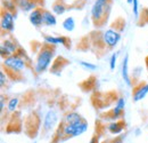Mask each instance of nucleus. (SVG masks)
<instances>
[{"label":"nucleus","instance_id":"f257e3e1","mask_svg":"<svg viewBox=\"0 0 148 143\" xmlns=\"http://www.w3.org/2000/svg\"><path fill=\"white\" fill-rule=\"evenodd\" d=\"M54 56H55V48L51 45L46 44L38 53L36 64H34V71L37 73H42V72L47 71L50 64L53 63Z\"/></svg>","mask_w":148,"mask_h":143},{"label":"nucleus","instance_id":"f03ea898","mask_svg":"<svg viewBox=\"0 0 148 143\" xmlns=\"http://www.w3.org/2000/svg\"><path fill=\"white\" fill-rule=\"evenodd\" d=\"M111 5V0H95L91 7V18L96 24L100 23L101 21H105V18L108 16Z\"/></svg>","mask_w":148,"mask_h":143},{"label":"nucleus","instance_id":"7ed1b4c3","mask_svg":"<svg viewBox=\"0 0 148 143\" xmlns=\"http://www.w3.org/2000/svg\"><path fill=\"white\" fill-rule=\"evenodd\" d=\"M2 65L3 68H6V70L8 72L21 73L26 68V61L19 54H14L6 58H2Z\"/></svg>","mask_w":148,"mask_h":143},{"label":"nucleus","instance_id":"20e7f679","mask_svg":"<svg viewBox=\"0 0 148 143\" xmlns=\"http://www.w3.org/2000/svg\"><path fill=\"white\" fill-rule=\"evenodd\" d=\"M89 128V124L86 121L76 123V124H71V125H62L60 128V135L66 136V137H77L82 134H84Z\"/></svg>","mask_w":148,"mask_h":143},{"label":"nucleus","instance_id":"39448f33","mask_svg":"<svg viewBox=\"0 0 148 143\" xmlns=\"http://www.w3.org/2000/svg\"><path fill=\"white\" fill-rule=\"evenodd\" d=\"M121 32L113 29V28H110L107 30H105L103 32V42L108 47V48H114L117 46V44L120 42L121 40Z\"/></svg>","mask_w":148,"mask_h":143},{"label":"nucleus","instance_id":"423d86ee","mask_svg":"<svg viewBox=\"0 0 148 143\" xmlns=\"http://www.w3.org/2000/svg\"><path fill=\"white\" fill-rule=\"evenodd\" d=\"M59 120V116L58 112L54 109H49L47 111V113L45 115L43 118V124H42V129L43 132H50L51 129H54Z\"/></svg>","mask_w":148,"mask_h":143},{"label":"nucleus","instance_id":"0eeeda50","mask_svg":"<svg viewBox=\"0 0 148 143\" xmlns=\"http://www.w3.org/2000/svg\"><path fill=\"white\" fill-rule=\"evenodd\" d=\"M15 18L16 15L9 10H2L1 15V30L6 32H13L15 29Z\"/></svg>","mask_w":148,"mask_h":143},{"label":"nucleus","instance_id":"6e6552de","mask_svg":"<svg viewBox=\"0 0 148 143\" xmlns=\"http://www.w3.org/2000/svg\"><path fill=\"white\" fill-rule=\"evenodd\" d=\"M17 52H18V48H17V45L14 40L7 38L1 42L0 55H1L2 58H6V57H8L10 55H14V54H17Z\"/></svg>","mask_w":148,"mask_h":143},{"label":"nucleus","instance_id":"1a4fd4ad","mask_svg":"<svg viewBox=\"0 0 148 143\" xmlns=\"http://www.w3.org/2000/svg\"><path fill=\"white\" fill-rule=\"evenodd\" d=\"M121 74H122V79L123 81L128 85V86H132V80L130 78L129 74V55L125 54V56L122 60V68H121Z\"/></svg>","mask_w":148,"mask_h":143},{"label":"nucleus","instance_id":"9d476101","mask_svg":"<svg viewBox=\"0 0 148 143\" xmlns=\"http://www.w3.org/2000/svg\"><path fill=\"white\" fill-rule=\"evenodd\" d=\"M83 120H84L83 117L79 112H76V111H70V112H67L64 116V118L62 120V124L63 125H71V124H76V123L83 121Z\"/></svg>","mask_w":148,"mask_h":143},{"label":"nucleus","instance_id":"9b49d317","mask_svg":"<svg viewBox=\"0 0 148 143\" xmlns=\"http://www.w3.org/2000/svg\"><path fill=\"white\" fill-rule=\"evenodd\" d=\"M42 16H43V9L41 8H37L34 10H32L29 15V19L31 22V24L36 28H39L43 24V21H42Z\"/></svg>","mask_w":148,"mask_h":143},{"label":"nucleus","instance_id":"f8f14e48","mask_svg":"<svg viewBox=\"0 0 148 143\" xmlns=\"http://www.w3.org/2000/svg\"><path fill=\"white\" fill-rule=\"evenodd\" d=\"M147 94H148V83L147 84H141V85H139L134 90L133 94H132V100H133V102H139V101L144 100L147 96Z\"/></svg>","mask_w":148,"mask_h":143},{"label":"nucleus","instance_id":"ddd939ff","mask_svg":"<svg viewBox=\"0 0 148 143\" xmlns=\"http://www.w3.org/2000/svg\"><path fill=\"white\" fill-rule=\"evenodd\" d=\"M45 42L48 44V45H63V46H67L69 44V39L65 38V37H54V36H45Z\"/></svg>","mask_w":148,"mask_h":143},{"label":"nucleus","instance_id":"4468645a","mask_svg":"<svg viewBox=\"0 0 148 143\" xmlns=\"http://www.w3.org/2000/svg\"><path fill=\"white\" fill-rule=\"evenodd\" d=\"M107 129L111 134H114V135H119L121 134L123 131H124V123L123 121H112L107 125Z\"/></svg>","mask_w":148,"mask_h":143},{"label":"nucleus","instance_id":"2eb2a0df","mask_svg":"<svg viewBox=\"0 0 148 143\" xmlns=\"http://www.w3.org/2000/svg\"><path fill=\"white\" fill-rule=\"evenodd\" d=\"M16 5L23 12H30L31 13L32 10L37 9V3L34 1H31V0H17Z\"/></svg>","mask_w":148,"mask_h":143},{"label":"nucleus","instance_id":"dca6fc26","mask_svg":"<svg viewBox=\"0 0 148 143\" xmlns=\"http://www.w3.org/2000/svg\"><path fill=\"white\" fill-rule=\"evenodd\" d=\"M42 21H43V25H47V26H55L57 24V18L55 15L51 12L46 10V9H43Z\"/></svg>","mask_w":148,"mask_h":143},{"label":"nucleus","instance_id":"f3484780","mask_svg":"<svg viewBox=\"0 0 148 143\" xmlns=\"http://www.w3.org/2000/svg\"><path fill=\"white\" fill-rule=\"evenodd\" d=\"M62 26H63V29H64L65 31H67V32H72V31H74V29H75V19H74L72 16L66 17L64 21H63Z\"/></svg>","mask_w":148,"mask_h":143},{"label":"nucleus","instance_id":"a211bd4d","mask_svg":"<svg viewBox=\"0 0 148 143\" xmlns=\"http://www.w3.org/2000/svg\"><path fill=\"white\" fill-rule=\"evenodd\" d=\"M66 9H67L66 5L64 2H62V1H59V0L53 5V12L55 13L56 15H63L66 12Z\"/></svg>","mask_w":148,"mask_h":143},{"label":"nucleus","instance_id":"6ab92c4d","mask_svg":"<svg viewBox=\"0 0 148 143\" xmlns=\"http://www.w3.org/2000/svg\"><path fill=\"white\" fill-rule=\"evenodd\" d=\"M18 103H19L18 97H12L7 102V111L8 112H15L17 107H18Z\"/></svg>","mask_w":148,"mask_h":143},{"label":"nucleus","instance_id":"aec40b11","mask_svg":"<svg viewBox=\"0 0 148 143\" xmlns=\"http://www.w3.org/2000/svg\"><path fill=\"white\" fill-rule=\"evenodd\" d=\"M2 5H3V10H9L14 13V10L16 9L15 2L13 0H2Z\"/></svg>","mask_w":148,"mask_h":143},{"label":"nucleus","instance_id":"412c9836","mask_svg":"<svg viewBox=\"0 0 148 143\" xmlns=\"http://www.w3.org/2000/svg\"><path fill=\"white\" fill-rule=\"evenodd\" d=\"M79 64H80L83 69L89 70V71H95V70L97 69V65H96V64L90 63V62H88V61H80V62H79Z\"/></svg>","mask_w":148,"mask_h":143},{"label":"nucleus","instance_id":"4be33fe9","mask_svg":"<svg viewBox=\"0 0 148 143\" xmlns=\"http://www.w3.org/2000/svg\"><path fill=\"white\" fill-rule=\"evenodd\" d=\"M123 111H124V110H121V109H119V108L114 107L111 111V115H112L111 118L112 119H114V120L120 119V118L122 117V115H123Z\"/></svg>","mask_w":148,"mask_h":143},{"label":"nucleus","instance_id":"5701e85b","mask_svg":"<svg viewBox=\"0 0 148 143\" xmlns=\"http://www.w3.org/2000/svg\"><path fill=\"white\" fill-rule=\"evenodd\" d=\"M117 56H119V53H113L110 58V68L111 70H114L115 69V65H116V61H117Z\"/></svg>","mask_w":148,"mask_h":143},{"label":"nucleus","instance_id":"b1692460","mask_svg":"<svg viewBox=\"0 0 148 143\" xmlns=\"http://www.w3.org/2000/svg\"><path fill=\"white\" fill-rule=\"evenodd\" d=\"M132 12H133V15L136 17L139 16V1L138 0H133V2H132Z\"/></svg>","mask_w":148,"mask_h":143},{"label":"nucleus","instance_id":"393cba45","mask_svg":"<svg viewBox=\"0 0 148 143\" xmlns=\"http://www.w3.org/2000/svg\"><path fill=\"white\" fill-rule=\"evenodd\" d=\"M115 107L121 109V110H124V108H125V99L124 97H119L116 103H115Z\"/></svg>","mask_w":148,"mask_h":143},{"label":"nucleus","instance_id":"a878e982","mask_svg":"<svg viewBox=\"0 0 148 143\" xmlns=\"http://www.w3.org/2000/svg\"><path fill=\"white\" fill-rule=\"evenodd\" d=\"M7 79H8L7 74H5V72L1 70V71H0V86H1V87H3V86L6 85Z\"/></svg>","mask_w":148,"mask_h":143},{"label":"nucleus","instance_id":"bb28decb","mask_svg":"<svg viewBox=\"0 0 148 143\" xmlns=\"http://www.w3.org/2000/svg\"><path fill=\"white\" fill-rule=\"evenodd\" d=\"M105 143H123V140H122V137H116V139H113L111 141H107Z\"/></svg>","mask_w":148,"mask_h":143},{"label":"nucleus","instance_id":"cd10ccee","mask_svg":"<svg viewBox=\"0 0 148 143\" xmlns=\"http://www.w3.org/2000/svg\"><path fill=\"white\" fill-rule=\"evenodd\" d=\"M3 109H5V100H3V96H1V100H0V110H1V112L3 111Z\"/></svg>","mask_w":148,"mask_h":143},{"label":"nucleus","instance_id":"c85d7f7f","mask_svg":"<svg viewBox=\"0 0 148 143\" xmlns=\"http://www.w3.org/2000/svg\"><path fill=\"white\" fill-rule=\"evenodd\" d=\"M89 143H99V139H98V136L97 135H95L91 137V140H90V142Z\"/></svg>","mask_w":148,"mask_h":143},{"label":"nucleus","instance_id":"c756f323","mask_svg":"<svg viewBox=\"0 0 148 143\" xmlns=\"http://www.w3.org/2000/svg\"><path fill=\"white\" fill-rule=\"evenodd\" d=\"M140 133H141L140 128H136V136H139V135H140Z\"/></svg>","mask_w":148,"mask_h":143},{"label":"nucleus","instance_id":"7c9ffc66","mask_svg":"<svg viewBox=\"0 0 148 143\" xmlns=\"http://www.w3.org/2000/svg\"><path fill=\"white\" fill-rule=\"evenodd\" d=\"M127 2L130 3V5H132V2H133V0H127Z\"/></svg>","mask_w":148,"mask_h":143}]
</instances>
